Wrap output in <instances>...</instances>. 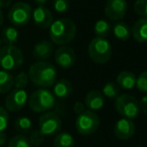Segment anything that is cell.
Here are the masks:
<instances>
[{
  "mask_svg": "<svg viewBox=\"0 0 147 147\" xmlns=\"http://www.w3.org/2000/svg\"><path fill=\"white\" fill-rule=\"evenodd\" d=\"M133 8L140 18H147V0H136Z\"/></svg>",
  "mask_w": 147,
  "mask_h": 147,
  "instance_id": "obj_29",
  "label": "cell"
},
{
  "mask_svg": "<svg viewBox=\"0 0 147 147\" xmlns=\"http://www.w3.org/2000/svg\"><path fill=\"white\" fill-rule=\"evenodd\" d=\"M29 82V78H28V75L24 72H20L14 77V87L15 89H24L25 90V87L28 85Z\"/></svg>",
  "mask_w": 147,
  "mask_h": 147,
  "instance_id": "obj_28",
  "label": "cell"
},
{
  "mask_svg": "<svg viewBox=\"0 0 147 147\" xmlns=\"http://www.w3.org/2000/svg\"><path fill=\"white\" fill-rule=\"evenodd\" d=\"M3 20H4L3 12H2V10L0 9V27H1V25L3 24Z\"/></svg>",
  "mask_w": 147,
  "mask_h": 147,
  "instance_id": "obj_39",
  "label": "cell"
},
{
  "mask_svg": "<svg viewBox=\"0 0 147 147\" xmlns=\"http://www.w3.org/2000/svg\"><path fill=\"white\" fill-rule=\"evenodd\" d=\"M100 125L99 116L95 112L85 110L77 116L75 120V128L80 135H92L97 131Z\"/></svg>",
  "mask_w": 147,
  "mask_h": 147,
  "instance_id": "obj_7",
  "label": "cell"
},
{
  "mask_svg": "<svg viewBox=\"0 0 147 147\" xmlns=\"http://www.w3.org/2000/svg\"><path fill=\"white\" fill-rule=\"evenodd\" d=\"M76 31L77 27L73 20L69 18H59L54 20L49 27V37L52 43L66 45L75 38Z\"/></svg>",
  "mask_w": 147,
  "mask_h": 147,
  "instance_id": "obj_1",
  "label": "cell"
},
{
  "mask_svg": "<svg viewBox=\"0 0 147 147\" xmlns=\"http://www.w3.org/2000/svg\"><path fill=\"white\" fill-rule=\"evenodd\" d=\"M135 86L139 92L147 93V70L142 72V73L136 78Z\"/></svg>",
  "mask_w": 147,
  "mask_h": 147,
  "instance_id": "obj_31",
  "label": "cell"
},
{
  "mask_svg": "<svg viewBox=\"0 0 147 147\" xmlns=\"http://www.w3.org/2000/svg\"><path fill=\"white\" fill-rule=\"evenodd\" d=\"M8 124H9L8 111L0 106V132H4V130L8 127Z\"/></svg>",
  "mask_w": 147,
  "mask_h": 147,
  "instance_id": "obj_33",
  "label": "cell"
},
{
  "mask_svg": "<svg viewBox=\"0 0 147 147\" xmlns=\"http://www.w3.org/2000/svg\"><path fill=\"white\" fill-rule=\"evenodd\" d=\"M33 21L38 27L46 29L49 28L52 22L54 21L53 14L50 10L45 6H37L34 10L32 11Z\"/></svg>",
  "mask_w": 147,
  "mask_h": 147,
  "instance_id": "obj_14",
  "label": "cell"
},
{
  "mask_svg": "<svg viewBox=\"0 0 147 147\" xmlns=\"http://www.w3.org/2000/svg\"><path fill=\"white\" fill-rule=\"evenodd\" d=\"M72 91L73 86L67 79H60L53 85V95L55 98L67 99L72 94Z\"/></svg>",
  "mask_w": 147,
  "mask_h": 147,
  "instance_id": "obj_17",
  "label": "cell"
},
{
  "mask_svg": "<svg viewBox=\"0 0 147 147\" xmlns=\"http://www.w3.org/2000/svg\"><path fill=\"white\" fill-rule=\"evenodd\" d=\"M88 55L95 64L104 65L110 61L112 55L111 43L102 37H94L88 45Z\"/></svg>",
  "mask_w": 147,
  "mask_h": 147,
  "instance_id": "obj_3",
  "label": "cell"
},
{
  "mask_svg": "<svg viewBox=\"0 0 147 147\" xmlns=\"http://www.w3.org/2000/svg\"><path fill=\"white\" fill-rule=\"evenodd\" d=\"M120 94V88L114 82H107L102 88V95L108 99H116Z\"/></svg>",
  "mask_w": 147,
  "mask_h": 147,
  "instance_id": "obj_26",
  "label": "cell"
},
{
  "mask_svg": "<svg viewBox=\"0 0 147 147\" xmlns=\"http://www.w3.org/2000/svg\"><path fill=\"white\" fill-rule=\"evenodd\" d=\"M111 32V25L107 20L99 19L95 22L94 24V34H96L97 37H102L105 38L108 36Z\"/></svg>",
  "mask_w": 147,
  "mask_h": 147,
  "instance_id": "obj_24",
  "label": "cell"
},
{
  "mask_svg": "<svg viewBox=\"0 0 147 147\" xmlns=\"http://www.w3.org/2000/svg\"><path fill=\"white\" fill-rule=\"evenodd\" d=\"M1 43H2L1 42V39H0V47H1Z\"/></svg>",
  "mask_w": 147,
  "mask_h": 147,
  "instance_id": "obj_40",
  "label": "cell"
},
{
  "mask_svg": "<svg viewBox=\"0 0 147 147\" xmlns=\"http://www.w3.org/2000/svg\"><path fill=\"white\" fill-rule=\"evenodd\" d=\"M115 110L123 118L133 120L139 115L140 104L135 97L129 94L119 95L115 99Z\"/></svg>",
  "mask_w": 147,
  "mask_h": 147,
  "instance_id": "obj_6",
  "label": "cell"
},
{
  "mask_svg": "<svg viewBox=\"0 0 147 147\" xmlns=\"http://www.w3.org/2000/svg\"><path fill=\"white\" fill-rule=\"evenodd\" d=\"M28 78L35 86L46 89L55 84L57 80V71L52 64L37 62L29 68Z\"/></svg>",
  "mask_w": 147,
  "mask_h": 147,
  "instance_id": "obj_2",
  "label": "cell"
},
{
  "mask_svg": "<svg viewBox=\"0 0 147 147\" xmlns=\"http://www.w3.org/2000/svg\"><path fill=\"white\" fill-rule=\"evenodd\" d=\"M140 104V110H142L143 114L147 117V95L143 96L141 99V101L139 102Z\"/></svg>",
  "mask_w": 147,
  "mask_h": 147,
  "instance_id": "obj_35",
  "label": "cell"
},
{
  "mask_svg": "<svg viewBox=\"0 0 147 147\" xmlns=\"http://www.w3.org/2000/svg\"><path fill=\"white\" fill-rule=\"evenodd\" d=\"M14 127L18 132H20L23 135V134H26L31 131V129H32V121L28 117H19L15 120Z\"/></svg>",
  "mask_w": 147,
  "mask_h": 147,
  "instance_id": "obj_25",
  "label": "cell"
},
{
  "mask_svg": "<svg viewBox=\"0 0 147 147\" xmlns=\"http://www.w3.org/2000/svg\"><path fill=\"white\" fill-rule=\"evenodd\" d=\"M113 34L117 39L121 41H126L131 37V28L126 22L116 21L113 26Z\"/></svg>",
  "mask_w": 147,
  "mask_h": 147,
  "instance_id": "obj_20",
  "label": "cell"
},
{
  "mask_svg": "<svg viewBox=\"0 0 147 147\" xmlns=\"http://www.w3.org/2000/svg\"><path fill=\"white\" fill-rule=\"evenodd\" d=\"M7 141V135L4 132H0V146H3Z\"/></svg>",
  "mask_w": 147,
  "mask_h": 147,
  "instance_id": "obj_36",
  "label": "cell"
},
{
  "mask_svg": "<svg viewBox=\"0 0 147 147\" xmlns=\"http://www.w3.org/2000/svg\"><path fill=\"white\" fill-rule=\"evenodd\" d=\"M11 4V0H0V9L6 8Z\"/></svg>",
  "mask_w": 147,
  "mask_h": 147,
  "instance_id": "obj_37",
  "label": "cell"
},
{
  "mask_svg": "<svg viewBox=\"0 0 147 147\" xmlns=\"http://www.w3.org/2000/svg\"><path fill=\"white\" fill-rule=\"evenodd\" d=\"M18 31L14 26H8L4 28L1 34V42L7 45H15L18 41Z\"/></svg>",
  "mask_w": 147,
  "mask_h": 147,
  "instance_id": "obj_23",
  "label": "cell"
},
{
  "mask_svg": "<svg viewBox=\"0 0 147 147\" xmlns=\"http://www.w3.org/2000/svg\"><path fill=\"white\" fill-rule=\"evenodd\" d=\"M53 7L58 13H65L70 7L69 0H53Z\"/></svg>",
  "mask_w": 147,
  "mask_h": 147,
  "instance_id": "obj_32",
  "label": "cell"
},
{
  "mask_svg": "<svg viewBox=\"0 0 147 147\" xmlns=\"http://www.w3.org/2000/svg\"><path fill=\"white\" fill-rule=\"evenodd\" d=\"M8 147H31V144L28 140V137L22 134H18L9 140Z\"/></svg>",
  "mask_w": 147,
  "mask_h": 147,
  "instance_id": "obj_27",
  "label": "cell"
},
{
  "mask_svg": "<svg viewBox=\"0 0 147 147\" xmlns=\"http://www.w3.org/2000/svg\"><path fill=\"white\" fill-rule=\"evenodd\" d=\"M47 1H48V0H34V2L38 6H45V4L47 3Z\"/></svg>",
  "mask_w": 147,
  "mask_h": 147,
  "instance_id": "obj_38",
  "label": "cell"
},
{
  "mask_svg": "<svg viewBox=\"0 0 147 147\" xmlns=\"http://www.w3.org/2000/svg\"><path fill=\"white\" fill-rule=\"evenodd\" d=\"M23 62V53L16 45L5 44L0 47V67L4 71H15L21 67Z\"/></svg>",
  "mask_w": 147,
  "mask_h": 147,
  "instance_id": "obj_4",
  "label": "cell"
},
{
  "mask_svg": "<svg viewBox=\"0 0 147 147\" xmlns=\"http://www.w3.org/2000/svg\"><path fill=\"white\" fill-rule=\"evenodd\" d=\"M116 84L124 90H131L135 87L136 76L130 71H122L117 75Z\"/></svg>",
  "mask_w": 147,
  "mask_h": 147,
  "instance_id": "obj_19",
  "label": "cell"
},
{
  "mask_svg": "<svg viewBox=\"0 0 147 147\" xmlns=\"http://www.w3.org/2000/svg\"><path fill=\"white\" fill-rule=\"evenodd\" d=\"M32 16V8L25 2H16L8 12V20L14 26H24L28 24Z\"/></svg>",
  "mask_w": 147,
  "mask_h": 147,
  "instance_id": "obj_8",
  "label": "cell"
},
{
  "mask_svg": "<svg viewBox=\"0 0 147 147\" xmlns=\"http://www.w3.org/2000/svg\"><path fill=\"white\" fill-rule=\"evenodd\" d=\"M84 105L90 111H98L104 106V96L97 90H91L86 94Z\"/></svg>",
  "mask_w": 147,
  "mask_h": 147,
  "instance_id": "obj_16",
  "label": "cell"
},
{
  "mask_svg": "<svg viewBox=\"0 0 147 147\" xmlns=\"http://www.w3.org/2000/svg\"><path fill=\"white\" fill-rule=\"evenodd\" d=\"M28 104L32 111L36 113H45L54 108L56 101L52 92L45 88H41L30 95Z\"/></svg>",
  "mask_w": 147,
  "mask_h": 147,
  "instance_id": "obj_5",
  "label": "cell"
},
{
  "mask_svg": "<svg viewBox=\"0 0 147 147\" xmlns=\"http://www.w3.org/2000/svg\"><path fill=\"white\" fill-rule=\"evenodd\" d=\"M134 147H142V146H134Z\"/></svg>",
  "mask_w": 147,
  "mask_h": 147,
  "instance_id": "obj_41",
  "label": "cell"
},
{
  "mask_svg": "<svg viewBox=\"0 0 147 147\" xmlns=\"http://www.w3.org/2000/svg\"><path fill=\"white\" fill-rule=\"evenodd\" d=\"M62 126L61 118L55 112H45L39 117L38 128L41 134L44 136H51L57 134Z\"/></svg>",
  "mask_w": 147,
  "mask_h": 147,
  "instance_id": "obj_9",
  "label": "cell"
},
{
  "mask_svg": "<svg viewBox=\"0 0 147 147\" xmlns=\"http://www.w3.org/2000/svg\"><path fill=\"white\" fill-rule=\"evenodd\" d=\"M133 38L139 43L147 42V18H139L131 29Z\"/></svg>",
  "mask_w": 147,
  "mask_h": 147,
  "instance_id": "obj_18",
  "label": "cell"
},
{
  "mask_svg": "<svg viewBox=\"0 0 147 147\" xmlns=\"http://www.w3.org/2000/svg\"><path fill=\"white\" fill-rule=\"evenodd\" d=\"M28 140H29L31 146H39L44 142L45 136L43 134H41L39 130H33V131L30 132Z\"/></svg>",
  "mask_w": 147,
  "mask_h": 147,
  "instance_id": "obj_30",
  "label": "cell"
},
{
  "mask_svg": "<svg viewBox=\"0 0 147 147\" xmlns=\"http://www.w3.org/2000/svg\"><path fill=\"white\" fill-rule=\"evenodd\" d=\"M73 111L75 112L77 115H79V114H81L82 112H84L85 111V105H84V103L76 102L73 106Z\"/></svg>",
  "mask_w": 147,
  "mask_h": 147,
  "instance_id": "obj_34",
  "label": "cell"
},
{
  "mask_svg": "<svg viewBox=\"0 0 147 147\" xmlns=\"http://www.w3.org/2000/svg\"><path fill=\"white\" fill-rule=\"evenodd\" d=\"M53 147H75V140L68 132H60L53 140Z\"/></svg>",
  "mask_w": 147,
  "mask_h": 147,
  "instance_id": "obj_22",
  "label": "cell"
},
{
  "mask_svg": "<svg viewBox=\"0 0 147 147\" xmlns=\"http://www.w3.org/2000/svg\"><path fill=\"white\" fill-rule=\"evenodd\" d=\"M28 95L24 89H14L5 98V109L10 112L21 110L26 105Z\"/></svg>",
  "mask_w": 147,
  "mask_h": 147,
  "instance_id": "obj_10",
  "label": "cell"
},
{
  "mask_svg": "<svg viewBox=\"0 0 147 147\" xmlns=\"http://www.w3.org/2000/svg\"><path fill=\"white\" fill-rule=\"evenodd\" d=\"M14 87V77L11 73L1 70L0 71V94L9 93Z\"/></svg>",
  "mask_w": 147,
  "mask_h": 147,
  "instance_id": "obj_21",
  "label": "cell"
},
{
  "mask_svg": "<svg viewBox=\"0 0 147 147\" xmlns=\"http://www.w3.org/2000/svg\"><path fill=\"white\" fill-rule=\"evenodd\" d=\"M55 63L63 69L73 67L76 62V53L72 47L68 45H60L54 53Z\"/></svg>",
  "mask_w": 147,
  "mask_h": 147,
  "instance_id": "obj_12",
  "label": "cell"
},
{
  "mask_svg": "<svg viewBox=\"0 0 147 147\" xmlns=\"http://www.w3.org/2000/svg\"><path fill=\"white\" fill-rule=\"evenodd\" d=\"M53 43L49 40H41L37 42L33 47V57L38 59L39 62H44L48 59L52 55L53 53Z\"/></svg>",
  "mask_w": 147,
  "mask_h": 147,
  "instance_id": "obj_15",
  "label": "cell"
},
{
  "mask_svg": "<svg viewBox=\"0 0 147 147\" xmlns=\"http://www.w3.org/2000/svg\"><path fill=\"white\" fill-rule=\"evenodd\" d=\"M128 3L126 0H107L104 7L105 15L112 21H119L127 13Z\"/></svg>",
  "mask_w": 147,
  "mask_h": 147,
  "instance_id": "obj_11",
  "label": "cell"
},
{
  "mask_svg": "<svg viewBox=\"0 0 147 147\" xmlns=\"http://www.w3.org/2000/svg\"><path fill=\"white\" fill-rule=\"evenodd\" d=\"M136 131V126L132 120L127 118H121L115 123L113 132L115 137L119 140H128L133 137Z\"/></svg>",
  "mask_w": 147,
  "mask_h": 147,
  "instance_id": "obj_13",
  "label": "cell"
}]
</instances>
